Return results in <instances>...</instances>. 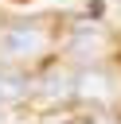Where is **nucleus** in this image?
Instances as JSON below:
<instances>
[{
	"instance_id": "1",
	"label": "nucleus",
	"mask_w": 121,
	"mask_h": 124,
	"mask_svg": "<svg viewBox=\"0 0 121 124\" xmlns=\"http://www.w3.org/2000/svg\"><path fill=\"white\" fill-rule=\"evenodd\" d=\"M43 43H47V39H43L39 27H8V31L0 35V50H4L8 58H27V54H35Z\"/></svg>"
},
{
	"instance_id": "2",
	"label": "nucleus",
	"mask_w": 121,
	"mask_h": 124,
	"mask_svg": "<svg viewBox=\"0 0 121 124\" xmlns=\"http://www.w3.org/2000/svg\"><path fill=\"white\" fill-rule=\"evenodd\" d=\"M74 85H78L82 97H105V93H109V78H105V74H82Z\"/></svg>"
},
{
	"instance_id": "3",
	"label": "nucleus",
	"mask_w": 121,
	"mask_h": 124,
	"mask_svg": "<svg viewBox=\"0 0 121 124\" xmlns=\"http://www.w3.org/2000/svg\"><path fill=\"white\" fill-rule=\"evenodd\" d=\"M0 116H4V108H0Z\"/></svg>"
}]
</instances>
